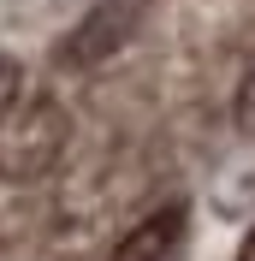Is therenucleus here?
Segmentation results:
<instances>
[{
	"instance_id": "nucleus-1",
	"label": "nucleus",
	"mask_w": 255,
	"mask_h": 261,
	"mask_svg": "<svg viewBox=\"0 0 255 261\" xmlns=\"http://www.w3.org/2000/svg\"><path fill=\"white\" fill-rule=\"evenodd\" d=\"M71 143V113L54 95H18L0 113V184H36L60 166Z\"/></svg>"
},
{
	"instance_id": "nucleus-2",
	"label": "nucleus",
	"mask_w": 255,
	"mask_h": 261,
	"mask_svg": "<svg viewBox=\"0 0 255 261\" xmlns=\"http://www.w3.org/2000/svg\"><path fill=\"white\" fill-rule=\"evenodd\" d=\"M155 6L160 0H95V6L60 36L54 65H60V71H95V65H107L113 54H125L131 42H137V30L155 18Z\"/></svg>"
},
{
	"instance_id": "nucleus-3",
	"label": "nucleus",
	"mask_w": 255,
	"mask_h": 261,
	"mask_svg": "<svg viewBox=\"0 0 255 261\" xmlns=\"http://www.w3.org/2000/svg\"><path fill=\"white\" fill-rule=\"evenodd\" d=\"M184 226H190V202L184 196H172V202H160V208H148L137 226L113 244L107 261H172L178 244H184Z\"/></svg>"
},
{
	"instance_id": "nucleus-4",
	"label": "nucleus",
	"mask_w": 255,
	"mask_h": 261,
	"mask_svg": "<svg viewBox=\"0 0 255 261\" xmlns=\"http://www.w3.org/2000/svg\"><path fill=\"white\" fill-rule=\"evenodd\" d=\"M18 95H24V89H18V65L6 60V54H0V113H6V107H12Z\"/></svg>"
},
{
	"instance_id": "nucleus-5",
	"label": "nucleus",
	"mask_w": 255,
	"mask_h": 261,
	"mask_svg": "<svg viewBox=\"0 0 255 261\" xmlns=\"http://www.w3.org/2000/svg\"><path fill=\"white\" fill-rule=\"evenodd\" d=\"M238 125H243V130H255V71L243 77V95H238Z\"/></svg>"
},
{
	"instance_id": "nucleus-6",
	"label": "nucleus",
	"mask_w": 255,
	"mask_h": 261,
	"mask_svg": "<svg viewBox=\"0 0 255 261\" xmlns=\"http://www.w3.org/2000/svg\"><path fill=\"white\" fill-rule=\"evenodd\" d=\"M238 261H255V226L243 231V244H238Z\"/></svg>"
}]
</instances>
